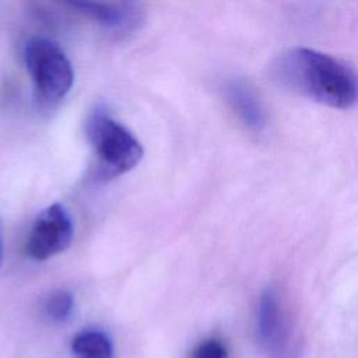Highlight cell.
<instances>
[{
    "instance_id": "277c9868",
    "label": "cell",
    "mask_w": 358,
    "mask_h": 358,
    "mask_svg": "<svg viewBox=\"0 0 358 358\" xmlns=\"http://www.w3.org/2000/svg\"><path fill=\"white\" fill-rule=\"evenodd\" d=\"M73 234V221L67 210L62 204H50L35 218L27 252L35 260H48L70 246Z\"/></svg>"
},
{
    "instance_id": "8fae6325",
    "label": "cell",
    "mask_w": 358,
    "mask_h": 358,
    "mask_svg": "<svg viewBox=\"0 0 358 358\" xmlns=\"http://www.w3.org/2000/svg\"><path fill=\"white\" fill-rule=\"evenodd\" d=\"M1 256H3V234H1V224H0V263H1Z\"/></svg>"
},
{
    "instance_id": "9c48e42d",
    "label": "cell",
    "mask_w": 358,
    "mask_h": 358,
    "mask_svg": "<svg viewBox=\"0 0 358 358\" xmlns=\"http://www.w3.org/2000/svg\"><path fill=\"white\" fill-rule=\"evenodd\" d=\"M74 298L69 291H56L45 302L46 315L55 322H64L73 312Z\"/></svg>"
},
{
    "instance_id": "30bf717a",
    "label": "cell",
    "mask_w": 358,
    "mask_h": 358,
    "mask_svg": "<svg viewBox=\"0 0 358 358\" xmlns=\"http://www.w3.org/2000/svg\"><path fill=\"white\" fill-rule=\"evenodd\" d=\"M193 358H228V352L220 340L208 338L194 350Z\"/></svg>"
},
{
    "instance_id": "3957f363",
    "label": "cell",
    "mask_w": 358,
    "mask_h": 358,
    "mask_svg": "<svg viewBox=\"0 0 358 358\" xmlns=\"http://www.w3.org/2000/svg\"><path fill=\"white\" fill-rule=\"evenodd\" d=\"M25 67L32 78L38 101L52 105L71 90L73 66L63 49L50 39H31L24 49Z\"/></svg>"
},
{
    "instance_id": "ba28073f",
    "label": "cell",
    "mask_w": 358,
    "mask_h": 358,
    "mask_svg": "<svg viewBox=\"0 0 358 358\" xmlns=\"http://www.w3.org/2000/svg\"><path fill=\"white\" fill-rule=\"evenodd\" d=\"M71 352L74 358H112L113 345L106 333L87 329L71 340Z\"/></svg>"
},
{
    "instance_id": "8992f818",
    "label": "cell",
    "mask_w": 358,
    "mask_h": 358,
    "mask_svg": "<svg viewBox=\"0 0 358 358\" xmlns=\"http://www.w3.org/2000/svg\"><path fill=\"white\" fill-rule=\"evenodd\" d=\"M224 95L231 109L245 126L250 130H262L264 127V109L257 94L248 83L242 80H232L227 83L224 87Z\"/></svg>"
},
{
    "instance_id": "5b68a950",
    "label": "cell",
    "mask_w": 358,
    "mask_h": 358,
    "mask_svg": "<svg viewBox=\"0 0 358 358\" xmlns=\"http://www.w3.org/2000/svg\"><path fill=\"white\" fill-rule=\"evenodd\" d=\"M256 331L262 347L275 355L284 354L288 344V327L274 288H267L259 299Z\"/></svg>"
},
{
    "instance_id": "52a82bcc",
    "label": "cell",
    "mask_w": 358,
    "mask_h": 358,
    "mask_svg": "<svg viewBox=\"0 0 358 358\" xmlns=\"http://www.w3.org/2000/svg\"><path fill=\"white\" fill-rule=\"evenodd\" d=\"M74 13L101 25L116 28L124 24L131 14V6L123 0H55Z\"/></svg>"
},
{
    "instance_id": "6da1fadb",
    "label": "cell",
    "mask_w": 358,
    "mask_h": 358,
    "mask_svg": "<svg viewBox=\"0 0 358 358\" xmlns=\"http://www.w3.org/2000/svg\"><path fill=\"white\" fill-rule=\"evenodd\" d=\"M270 74L281 87L322 105L348 109L358 103V73L327 53L292 48L278 55Z\"/></svg>"
},
{
    "instance_id": "7a4b0ae2",
    "label": "cell",
    "mask_w": 358,
    "mask_h": 358,
    "mask_svg": "<svg viewBox=\"0 0 358 358\" xmlns=\"http://www.w3.org/2000/svg\"><path fill=\"white\" fill-rule=\"evenodd\" d=\"M87 137L96 158V172L110 179L131 171L143 157L138 140L105 110L96 109L87 120Z\"/></svg>"
}]
</instances>
